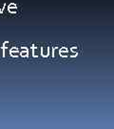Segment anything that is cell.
<instances>
[{
    "label": "cell",
    "mask_w": 114,
    "mask_h": 129,
    "mask_svg": "<svg viewBox=\"0 0 114 129\" xmlns=\"http://www.w3.org/2000/svg\"><path fill=\"white\" fill-rule=\"evenodd\" d=\"M8 11H9V13H11V14H16V12H17L16 5L14 4V3H11L9 5V7H8Z\"/></svg>",
    "instance_id": "obj_1"
},
{
    "label": "cell",
    "mask_w": 114,
    "mask_h": 129,
    "mask_svg": "<svg viewBox=\"0 0 114 129\" xmlns=\"http://www.w3.org/2000/svg\"><path fill=\"white\" fill-rule=\"evenodd\" d=\"M41 55L43 57H47L50 55V48L49 47H42L41 48Z\"/></svg>",
    "instance_id": "obj_2"
},
{
    "label": "cell",
    "mask_w": 114,
    "mask_h": 129,
    "mask_svg": "<svg viewBox=\"0 0 114 129\" xmlns=\"http://www.w3.org/2000/svg\"><path fill=\"white\" fill-rule=\"evenodd\" d=\"M10 55H12L13 57H17L18 55H20V53H18V49L17 48H12L10 51Z\"/></svg>",
    "instance_id": "obj_3"
},
{
    "label": "cell",
    "mask_w": 114,
    "mask_h": 129,
    "mask_svg": "<svg viewBox=\"0 0 114 129\" xmlns=\"http://www.w3.org/2000/svg\"><path fill=\"white\" fill-rule=\"evenodd\" d=\"M68 53V48H62V49H60L59 51V55L60 56H62V57H67L68 55H67V54Z\"/></svg>",
    "instance_id": "obj_4"
},
{
    "label": "cell",
    "mask_w": 114,
    "mask_h": 129,
    "mask_svg": "<svg viewBox=\"0 0 114 129\" xmlns=\"http://www.w3.org/2000/svg\"><path fill=\"white\" fill-rule=\"evenodd\" d=\"M20 55L22 57H28L29 56V49L26 47H22V52L20 53Z\"/></svg>",
    "instance_id": "obj_5"
},
{
    "label": "cell",
    "mask_w": 114,
    "mask_h": 129,
    "mask_svg": "<svg viewBox=\"0 0 114 129\" xmlns=\"http://www.w3.org/2000/svg\"><path fill=\"white\" fill-rule=\"evenodd\" d=\"M32 56L33 57H37L38 56V49L36 47H32Z\"/></svg>",
    "instance_id": "obj_6"
},
{
    "label": "cell",
    "mask_w": 114,
    "mask_h": 129,
    "mask_svg": "<svg viewBox=\"0 0 114 129\" xmlns=\"http://www.w3.org/2000/svg\"><path fill=\"white\" fill-rule=\"evenodd\" d=\"M70 51H71V52H76V51H77V47H72V48L70 49Z\"/></svg>",
    "instance_id": "obj_7"
}]
</instances>
